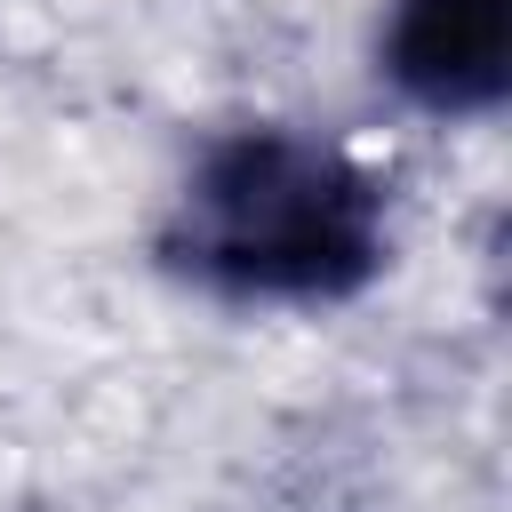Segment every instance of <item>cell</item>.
<instances>
[{
    "instance_id": "6da1fadb",
    "label": "cell",
    "mask_w": 512,
    "mask_h": 512,
    "mask_svg": "<svg viewBox=\"0 0 512 512\" xmlns=\"http://www.w3.org/2000/svg\"><path fill=\"white\" fill-rule=\"evenodd\" d=\"M160 264L232 304H344L392 264L384 184L328 136L232 128L176 184Z\"/></svg>"
},
{
    "instance_id": "7a4b0ae2",
    "label": "cell",
    "mask_w": 512,
    "mask_h": 512,
    "mask_svg": "<svg viewBox=\"0 0 512 512\" xmlns=\"http://www.w3.org/2000/svg\"><path fill=\"white\" fill-rule=\"evenodd\" d=\"M384 80L440 120H480L512 96V0H392Z\"/></svg>"
}]
</instances>
